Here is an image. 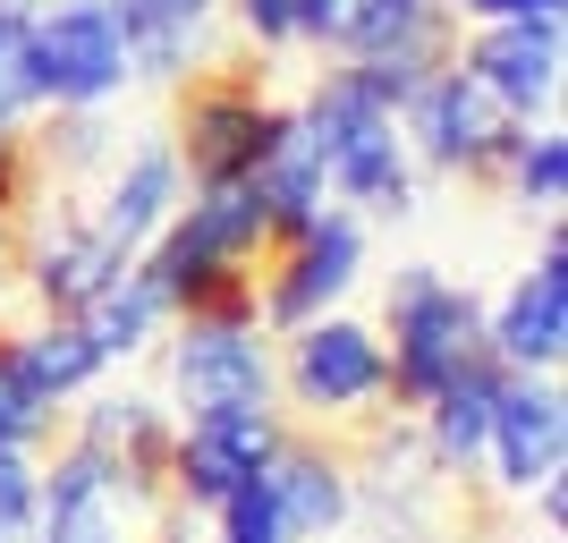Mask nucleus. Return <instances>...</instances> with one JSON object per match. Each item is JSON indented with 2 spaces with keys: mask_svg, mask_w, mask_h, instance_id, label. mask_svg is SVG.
Masks as SVG:
<instances>
[{
  "mask_svg": "<svg viewBox=\"0 0 568 543\" xmlns=\"http://www.w3.org/2000/svg\"><path fill=\"white\" fill-rule=\"evenodd\" d=\"M306 119H314V137H323V179H332L339 204L382 213V221H399L407 204H416V170H407L399 102L382 94L356 60H332V69H323Z\"/></svg>",
  "mask_w": 568,
  "mask_h": 543,
  "instance_id": "obj_1",
  "label": "nucleus"
},
{
  "mask_svg": "<svg viewBox=\"0 0 568 543\" xmlns=\"http://www.w3.org/2000/svg\"><path fill=\"white\" fill-rule=\"evenodd\" d=\"M281 119L263 102V69L255 60H195L179 77V179L195 188H237V179H255V162L272 153L281 137Z\"/></svg>",
  "mask_w": 568,
  "mask_h": 543,
  "instance_id": "obj_2",
  "label": "nucleus"
},
{
  "mask_svg": "<svg viewBox=\"0 0 568 543\" xmlns=\"http://www.w3.org/2000/svg\"><path fill=\"white\" fill-rule=\"evenodd\" d=\"M475 349H484V298L442 281L433 263H407L390 281V340H382V356H390V408L416 416Z\"/></svg>",
  "mask_w": 568,
  "mask_h": 543,
  "instance_id": "obj_3",
  "label": "nucleus"
},
{
  "mask_svg": "<svg viewBox=\"0 0 568 543\" xmlns=\"http://www.w3.org/2000/svg\"><path fill=\"white\" fill-rule=\"evenodd\" d=\"M526 128H535V119L500 111L458 60H450V69H433L425 86L399 102V137L416 144L425 170H442V179H500L509 153L526 144Z\"/></svg>",
  "mask_w": 568,
  "mask_h": 543,
  "instance_id": "obj_4",
  "label": "nucleus"
},
{
  "mask_svg": "<svg viewBox=\"0 0 568 543\" xmlns=\"http://www.w3.org/2000/svg\"><path fill=\"white\" fill-rule=\"evenodd\" d=\"M297 416L314 425H356L390 408V356H382V331L348 323V314H314V323L288 331V356L272 365Z\"/></svg>",
  "mask_w": 568,
  "mask_h": 543,
  "instance_id": "obj_5",
  "label": "nucleus"
},
{
  "mask_svg": "<svg viewBox=\"0 0 568 543\" xmlns=\"http://www.w3.org/2000/svg\"><path fill=\"white\" fill-rule=\"evenodd\" d=\"M170 391H179V416H221V408H272V400H281V374H272L263 323L179 314V340H170Z\"/></svg>",
  "mask_w": 568,
  "mask_h": 543,
  "instance_id": "obj_6",
  "label": "nucleus"
},
{
  "mask_svg": "<svg viewBox=\"0 0 568 543\" xmlns=\"http://www.w3.org/2000/svg\"><path fill=\"white\" fill-rule=\"evenodd\" d=\"M356 263H365V221H356L348 204H332L306 238H288L281 255L255 263L263 331H297V323H314V314H332V298L356 281Z\"/></svg>",
  "mask_w": 568,
  "mask_h": 543,
  "instance_id": "obj_7",
  "label": "nucleus"
},
{
  "mask_svg": "<svg viewBox=\"0 0 568 543\" xmlns=\"http://www.w3.org/2000/svg\"><path fill=\"white\" fill-rule=\"evenodd\" d=\"M34 86H43V111H102L128 86V43L102 0L34 9Z\"/></svg>",
  "mask_w": 568,
  "mask_h": 543,
  "instance_id": "obj_8",
  "label": "nucleus"
},
{
  "mask_svg": "<svg viewBox=\"0 0 568 543\" xmlns=\"http://www.w3.org/2000/svg\"><path fill=\"white\" fill-rule=\"evenodd\" d=\"M281 408H221V416H187L179 442H170V501H187L195 519H213L221 493L246 484V475L272 467L281 450Z\"/></svg>",
  "mask_w": 568,
  "mask_h": 543,
  "instance_id": "obj_9",
  "label": "nucleus"
},
{
  "mask_svg": "<svg viewBox=\"0 0 568 543\" xmlns=\"http://www.w3.org/2000/svg\"><path fill=\"white\" fill-rule=\"evenodd\" d=\"M136 510L111 450L77 442L43 467V501H34V543H136Z\"/></svg>",
  "mask_w": 568,
  "mask_h": 543,
  "instance_id": "obj_10",
  "label": "nucleus"
},
{
  "mask_svg": "<svg viewBox=\"0 0 568 543\" xmlns=\"http://www.w3.org/2000/svg\"><path fill=\"white\" fill-rule=\"evenodd\" d=\"M500 493H535L568 467V400L551 374H500L493 391V433H484Z\"/></svg>",
  "mask_w": 568,
  "mask_h": 543,
  "instance_id": "obj_11",
  "label": "nucleus"
},
{
  "mask_svg": "<svg viewBox=\"0 0 568 543\" xmlns=\"http://www.w3.org/2000/svg\"><path fill=\"white\" fill-rule=\"evenodd\" d=\"M484 349L509 374H560V356H568V238H560V221L544 230L535 272L484 314Z\"/></svg>",
  "mask_w": 568,
  "mask_h": 543,
  "instance_id": "obj_12",
  "label": "nucleus"
},
{
  "mask_svg": "<svg viewBox=\"0 0 568 543\" xmlns=\"http://www.w3.org/2000/svg\"><path fill=\"white\" fill-rule=\"evenodd\" d=\"M450 60L500 102V111L535 119V111H551V94H560L568 51H560V18H500V26H475Z\"/></svg>",
  "mask_w": 568,
  "mask_h": 543,
  "instance_id": "obj_13",
  "label": "nucleus"
},
{
  "mask_svg": "<svg viewBox=\"0 0 568 543\" xmlns=\"http://www.w3.org/2000/svg\"><path fill=\"white\" fill-rule=\"evenodd\" d=\"M18 263H26V289H34L43 314H85L102 289L128 272V255H111V247L94 238V221H77V213L43 221V230L18 247Z\"/></svg>",
  "mask_w": 568,
  "mask_h": 543,
  "instance_id": "obj_14",
  "label": "nucleus"
},
{
  "mask_svg": "<svg viewBox=\"0 0 568 543\" xmlns=\"http://www.w3.org/2000/svg\"><path fill=\"white\" fill-rule=\"evenodd\" d=\"M263 484H272V510H281V535L288 543H323L348 526L356 510V484H348V459L323 442H281L272 450V467H263Z\"/></svg>",
  "mask_w": 568,
  "mask_h": 543,
  "instance_id": "obj_15",
  "label": "nucleus"
},
{
  "mask_svg": "<svg viewBox=\"0 0 568 543\" xmlns=\"http://www.w3.org/2000/svg\"><path fill=\"white\" fill-rule=\"evenodd\" d=\"M179 153L170 144H136L128 162L111 170V195H102V213H94V238L111 247V255L136 263L144 247H153V230H162L170 213H179Z\"/></svg>",
  "mask_w": 568,
  "mask_h": 543,
  "instance_id": "obj_16",
  "label": "nucleus"
},
{
  "mask_svg": "<svg viewBox=\"0 0 568 543\" xmlns=\"http://www.w3.org/2000/svg\"><path fill=\"white\" fill-rule=\"evenodd\" d=\"M18 356H26V374L43 382L51 400H77V391L111 365V356L94 349V331L77 323V314H43L34 331H18Z\"/></svg>",
  "mask_w": 568,
  "mask_h": 543,
  "instance_id": "obj_17",
  "label": "nucleus"
},
{
  "mask_svg": "<svg viewBox=\"0 0 568 543\" xmlns=\"http://www.w3.org/2000/svg\"><path fill=\"white\" fill-rule=\"evenodd\" d=\"M77 323L94 331V349H102V356H136V349H153V331L170 323V306L153 298V281H144L136 263H128V272H119V281L102 289L94 306L77 314Z\"/></svg>",
  "mask_w": 568,
  "mask_h": 543,
  "instance_id": "obj_18",
  "label": "nucleus"
},
{
  "mask_svg": "<svg viewBox=\"0 0 568 543\" xmlns=\"http://www.w3.org/2000/svg\"><path fill=\"white\" fill-rule=\"evenodd\" d=\"M51 433H60V400L26 374L18 331H0V450H34V442H51Z\"/></svg>",
  "mask_w": 568,
  "mask_h": 543,
  "instance_id": "obj_19",
  "label": "nucleus"
},
{
  "mask_svg": "<svg viewBox=\"0 0 568 543\" xmlns=\"http://www.w3.org/2000/svg\"><path fill=\"white\" fill-rule=\"evenodd\" d=\"M26 111H43V86H34V9L0 0V128H18Z\"/></svg>",
  "mask_w": 568,
  "mask_h": 543,
  "instance_id": "obj_20",
  "label": "nucleus"
},
{
  "mask_svg": "<svg viewBox=\"0 0 568 543\" xmlns=\"http://www.w3.org/2000/svg\"><path fill=\"white\" fill-rule=\"evenodd\" d=\"M500 188L518 195L526 213H551L568 195V137L560 128H526V144L509 153V170H500Z\"/></svg>",
  "mask_w": 568,
  "mask_h": 543,
  "instance_id": "obj_21",
  "label": "nucleus"
},
{
  "mask_svg": "<svg viewBox=\"0 0 568 543\" xmlns=\"http://www.w3.org/2000/svg\"><path fill=\"white\" fill-rule=\"evenodd\" d=\"M213 526H221V543H288V535H281V510H272V484H263V475H246V484H230V493H221Z\"/></svg>",
  "mask_w": 568,
  "mask_h": 543,
  "instance_id": "obj_22",
  "label": "nucleus"
},
{
  "mask_svg": "<svg viewBox=\"0 0 568 543\" xmlns=\"http://www.w3.org/2000/svg\"><path fill=\"white\" fill-rule=\"evenodd\" d=\"M34 501H43V475L26 450H0V535H34Z\"/></svg>",
  "mask_w": 568,
  "mask_h": 543,
  "instance_id": "obj_23",
  "label": "nucleus"
},
{
  "mask_svg": "<svg viewBox=\"0 0 568 543\" xmlns=\"http://www.w3.org/2000/svg\"><path fill=\"white\" fill-rule=\"evenodd\" d=\"M356 18H365V0H297V43L339 60V51L356 43Z\"/></svg>",
  "mask_w": 568,
  "mask_h": 543,
  "instance_id": "obj_24",
  "label": "nucleus"
},
{
  "mask_svg": "<svg viewBox=\"0 0 568 543\" xmlns=\"http://www.w3.org/2000/svg\"><path fill=\"white\" fill-rule=\"evenodd\" d=\"M237 9V34L255 51H288L297 43V0H230Z\"/></svg>",
  "mask_w": 568,
  "mask_h": 543,
  "instance_id": "obj_25",
  "label": "nucleus"
},
{
  "mask_svg": "<svg viewBox=\"0 0 568 543\" xmlns=\"http://www.w3.org/2000/svg\"><path fill=\"white\" fill-rule=\"evenodd\" d=\"M34 188H43V179H34V153H26V137H18V128H0V213H18Z\"/></svg>",
  "mask_w": 568,
  "mask_h": 543,
  "instance_id": "obj_26",
  "label": "nucleus"
},
{
  "mask_svg": "<svg viewBox=\"0 0 568 543\" xmlns=\"http://www.w3.org/2000/svg\"><path fill=\"white\" fill-rule=\"evenodd\" d=\"M568 0H458V18L475 26H500V18H560Z\"/></svg>",
  "mask_w": 568,
  "mask_h": 543,
  "instance_id": "obj_27",
  "label": "nucleus"
},
{
  "mask_svg": "<svg viewBox=\"0 0 568 543\" xmlns=\"http://www.w3.org/2000/svg\"><path fill=\"white\" fill-rule=\"evenodd\" d=\"M535 501H544V535H560L568 526V484L551 475V484H535Z\"/></svg>",
  "mask_w": 568,
  "mask_h": 543,
  "instance_id": "obj_28",
  "label": "nucleus"
},
{
  "mask_svg": "<svg viewBox=\"0 0 568 543\" xmlns=\"http://www.w3.org/2000/svg\"><path fill=\"white\" fill-rule=\"evenodd\" d=\"M144 9H162V18H179V26H213L221 0H144Z\"/></svg>",
  "mask_w": 568,
  "mask_h": 543,
  "instance_id": "obj_29",
  "label": "nucleus"
},
{
  "mask_svg": "<svg viewBox=\"0 0 568 543\" xmlns=\"http://www.w3.org/2000/svg\"><path fill=\"white\" fill-rule=\"evenodd\" d=\"M18 263V213H0V272Z\"/></svg>",
  "mask_w": 568,
  "mask_h": 543,
  "instance_id": "obj_30",
  "label": "nucleus"
},
{
  "mask_svg": "<svg viewBox=\"0 0 568 543\" xmlns=\"http://www.w3.org/2000/svg\"><path fill=\"white\" fill-rule=\"evenodd\" d=\"M407 9H458V0H407Z\"/></svg>",
  "mask_w": 568,
  "mask_h": 543,
  "instance_id": "obj_31",
  "label": "nucleus"
},
{
  "mask_svg": "<svg viewBox=\"0 0 568 543\" xmlns=\"http://www.w3.org/2000/svg\"><path fill=\"white\" fill-rule=\"evenodd\" d=\"M518 543H535V535H518ZM544 543H560V535H544Z\"/></svg>",
  "mask_w": 568,
  "mask_h": 543,
  "instance_id": "obj_32",
  "label": "nucleus"
}]
</instances>
